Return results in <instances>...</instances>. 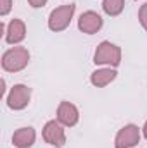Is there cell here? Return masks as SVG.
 <instances>
[{
    "label": "cell",
    "instance_id": "3",
    "mask_svg": "<svg viewBox=\"0 0 147 148\" xmlns=\"http://www.w3.org/2000/svg\"><path fill=\"white\" fill-rule=\"evenodd\" d=\"M74 10H76L74 3H66V5L55 7L49 14V19H47L49 29L52 33H61V31L68 29L69 24H71V21H73V17H74Z\"/></svg>",
    "mask_w": 147,
    "mask_h": 148
},
{
    "label": "cell",
    "instance_id": "14",
    "mask_svg": "<svg viewBox=\"0 0 147 148\" xmlns=\"http://www.w3.org/2000/svg\"><path fill=\"white\" fill-rule=\"evenodd\" d=\"M12 0H0V16L2 17H5V16H9V12L12 10Z\"/></svg>",
    "mask_w": 147,
    "mask_h": 148
},
{
    "label": "cell",
    "instance_id": "4",
    "mask_svg": "<svg viewBox=\"0 0 147 148\" xmlns=\"http://www.w3.org/2000/svg\"><path fill=\"white\" fill-rule=\"evenodd\" d=\"M30 102H31V88L26 86V84H23V83L14 84V86L9 90L7 97H5L7 107H9L10 110H16V112L24 110V109L30 105Z\"/></svg>",
    "mask_w": 147,
    "mask_h": 148
},
{
    "label": "cell",
    "instance_id": "2",
    "mask_svg": "<svg viewBox=\"0 0 147 148\" xmlns=\"http://www.w3.org/2000/svg\"><path fill=\"white\" fill-rule=\"evenodd\" d=\"M121 57H123L121 47H118L116 43H112L109 40H104L97 45V48L94 52V64L116 69L121 64Z\"/></svg>",
    "mask_w": 147,
    "mask_h": 148
},
{
    "label": "cell",
    "instance_id": "1",
    "mask_svg": "<svg viewBox=\"0 0 147 148\" xmlns=\"http://www.w3.org/2000/svg\"><path fill=\"white\" fill-rule=\"evenodd\" d=\"M30 59H31L30 50H28L26 47L16 45V47L7 48V50L2 53L0 64H2V69H3L5 73H19V71H23V69L28 67Z\"/></svg>",
    "mask_w": 147,
    "mask_h": 148
},
{
    "label": "cell",
    "instance_id": "12",
    "mask_svg": "<svg viewBox=\"0 0 147 148\" xmlns=\"http://www.w3.org/2000/svg\"><path fill=\"white\" fill-rule=\"evenodd\" d=\"M102 10L109 17H116L125 10V0H102Z\"/></svg>",
    "mask_w": 147,
    "mask_h": 148
},
{
    "label": "cell",
    "instance_id": "13",
    "mask_svg": "<svg viewBox=\"0 0 147 148\" xmlns=\"http://www.w3.org/2000/svg\"><path fill=\"white\" fill-rule=\"evenodd\" d=\"M139 23L147 31V2L144 5H140V9H139Z\"/></svg>",
    "mask_w": 147,
    "mask_h": 148
},
{
    "label": "cell",
    "instance_id": "6",
    "mask_svg": "<svg viewBox=\"0 0 147 148\" xmlns=\"http://www.w3.org/2000/svg\"><path fill=\"white\" fill-rule=\"evenodd\" d=\"M42 138L50 147L62 148L66 145V129H64V126L57 119L47 121L45 126H43V129H42Z\"/></svg>",
    "mask_w": 147,
    "mask_h": 148
},
{
    "label": "cell",
    "instance_id": "15",
    "mask_svg": "<svg viewBox=\"0 0 147 148\" xmlns=\"http://www.w3.org/2000/svg\"><path fill=\"white\" fill-rule=\"evenodd\" d=\"M28 3H30V7H33V9H40V7H43V5L47 3V0H28Z\"/></svg>",
    "mask_w": 147,
    "mask_h": 148
},
{
    "label": "cell",
    "instance_id": "10",
    "mask_svg": "<svg viewBox=\"0 0 147 148\" xmlns=\"http://www.w3.org/2000/svg\"><path fill=\"white\" fill-rule=\"evenodd\" d=\"M37 141V131L31 126H24L14 131L12 134V145L14 148H31Z\"/></svg>",
    "mask_w": 147,
    "mask_h": 148
},
{
    "label": "cell",
    "instance_id": "8",
    "mask_svg": "<svg viewBox=\"0 0 147 148\" xmlns=\"http://www.w3.org/2000/svg\"><path fill=\"white\" fill-rule=\"evenodd\" d=\"M102 26H104V19L95 10H85L78 17V29L85 35H95L102 29Z\"/></svg>",
    "mask_w": 147,
    "mask_h": 148
},
{
    "label": "cell",
    "instance_id": "9",
    "mask_svg": "<svg viewBox=\"0 0 147 148\" xmlns=\"http://www.w3.org/2000/svg\"><path fill=\"white\" fill-rule=\"evenodd\" d=\"M55 119H57L64 127H74V126L78 124V121H80V110H78V107H76L74 103L62 100V102L57 105Z\"/></svg>",
    "mask_w": 147,
    "mask_h": 148
},
{
    "label": "cell",
    "instance_id": "11",
    "mask_svg": "<svg viewBox=\"0 0 147 148\" xmlns=\"http://www.w3.org/2000/svg\"><path fill=\"white\" fill-rule=\"evenodd\" d=\"M118 77V71L114 67H99L90 74V84L95 88H104Z\"/></svg>",
    "mask_w": 147,
    "mask_h": 148
},
{
    "label": "cell",
    "instance_id": "5",
    "mask_svg": "<svg viewBox=\"0 0 147 148\" xmlns=\"http://www.w3.org/2000/svg\"><path fill=\"white\" fill-rule=\"evenodd\" d=\"M142 140V127L137 124L123 126L114 136V148H135Z\"/></svg>",
    "mask_w": 147,
    "mask_h": 148
},
{
    "label": "cell",
    "instance_id": "7",
    "mask_svg": "<svg viewBox=\"0 0 147 148\" xmlns=\"http://www.w3.org/2000/svg\"><path fill=\"white\" fill-rule=\"evenodd\" d=\"M0 29H2V35H3L5 43L7 45H14V47L19 45L21 41H24L26 33H28L24 21L17 19V17H14L12 21H9V24H2Z\"/></svg>",
    "mask_w": 147,
    "mask_h": 148
},
{
    "label": "cell",
    "instance_id": "16",
    "mask_svg": "<svg viewBox=\"0 0 147 148\" xmlns=\"http://www.w3.org/2000/svg\"><path fill=\"white\" fill-rule=\"evenodd\" d=\"M142 136L147 140V121L144 122V126H142Z\"/></svg>",
    "mask_w": 147,
    "mask_h": 148
}]
</instances>
